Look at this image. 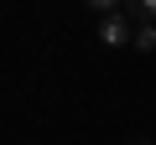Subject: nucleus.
<instances>
[{
  "label": "nucleus",
  "instance_id": "obj_1",
  "mask_svg": "<svg viewBox=\"0 0 156 145\" xmlns=\"http://www.w3.org/2000/svg\"><path fill=\"white\" fill-rule=\"evenodd\" d=\"M99 42H104V47H130V42H135V21L120 16V11L104 16V21H99Z\"/></svg>",
  "mask_w": 156,
  "mask_h": 145
},
{
  "label": "nucleus",
  "instance_id": "obj_4",
  "mask_svg": "<svg viewBox=\"0 0 156 145\" xmlns=\"http://www.w3.org/2000/svg\"><path fill=\"white\" fill-rule=\"evenodd\" d=\"M135 145H151V140H135Z\"/></svg>",
  "mask_w": 156,
  "mask_h": 145
},
{
  "label": "nucleus",
  "instance_id": "obj_2",
  "mask_svg": "<svg viewBox=\"0 0 156 145\" xmlns=\"http://www.w3.org/2000/svg\"><path fill=\"white\" fill-rule=\"evenodd\" d=\"M130 21H140V26H156V0H135V5H130Z\"/></svg>",
  "mask_w": 156,
  "mask_h": 145
},
{
  "label": "nucleus",
  "instance_id": "obj_3",
  "mask_svg": "<svg viewBox=\"0 0 156 145\" xmlns=\"http://www.w3.org/2000/svg\"><path fill=\"white\" fill-rule=\"evenodd\" d=\"M135 47L140 52H156V26H135Z\"/></svg>",
  "mask_w": 156,
  "mask_h": 145
}]
</instances>
